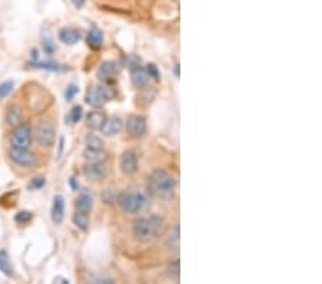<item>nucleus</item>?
Masks as SVG:
<instances>
[{
  "mask_svg": "<svg viewBox=\"0 0 322 284\" xmlns=\"http://www.w3.org/2000/svg\"><path fill=\"white\" fill-rule=\"evenodd\" d=\"M148 191L155 198L162 201H170L176 194V181L165 169H155L148 180Z\"/></svg>",
  "mask_w": 322,
  "mask_h": 284,
  "instance_id": "obj_1",
  "label": "nucleus"
},
{
  "mask_svg": "<svg viewBox=\"0 0 322 284\" xmlns=\"http://www.w3.org/2000/svg\"><path fill=\"white\" fill-rule=\"evenodd\" d=\"M166 222L159 216L137 218L132 225V233L140 243H151L165 233Z\"/></svg>",
  "mask_w": 322,
  "mask_h": 284,
  "instance_id": "obj_2",
  "label": "nucleus"
},
{
  "mask_svg": "<svg viewBox=\"0 0 322 284\" xmlns=\"http://www.w3.org/2000/svg\"><path fill=\"white\" fill-rule=\"evenodd\" d=\"M118 202L120 204L122 210L128 214H140L143 213L148 205H149V198L148 194L139 188H131L123 192H120L118 197Z\"/></svg>",
  "mask_w": 322,
  "mask_h": 284,
  "instance_id": "obj_3",
  "label": "nucleus"
},
{
  "mask_svg": "<svg viewBox=\"0 0 322 284\" xmlns=\"http://www.w3.org/2000/svg\"><path fill=\"white\" fill-rule=\"evenodd\" d=\"M113 91L107 86H92L87 89L86 102L93 108H102L105 103L113 98Z\"/></svg>",
  "mask_w": 322,
  "mask_h": 284,
  "instance_id": "obj_4",
  "label": "nucleus"
},
{
  "mask_svg": "<svg viewBox=\"0 0 322 284\" xmlns=\"http://www.w3.org/2000/svg\"><path fill=\"white\" fill-rule=\"evenodd\" d=\"M32 144V128L29 124L17 125L10 136L12 148H29Z\"/></svg>",
  "mask_w": 322,
  "mask_h": 284,
  "instance_id": "obj_5",
  "label": "nucleus"
},
{
  "mask_svg": "<svg viewBox=\"0 0 322 284\" xmlns=\"http://www.w3.org/2000/svg\"><path fill=\"white\" fill-rule=\"evenodd\" d=\"M9 157L17 167L30 168L36 164V155L29 148H10Z\"/></svg>",
  "mask_w": 322,
  "mask_h": 284,
  "instance_id": "obj_6",
  "label": "nucleus"
},
{
  "mask_svg": "<svg viewBox=\"0 0 322 284\" xmlns=\"http://www.w3.org/2000/svg\"><path fill=\"white\" fill-rule=\"evenodd\" d=\"M54 128L49 122H40L34 128V138L42 147H52L54 144Z\"/></svg>",
  "mask_w": 322,
  "mask_h": 284,
  "instance_id": "obj_7",
  "label": "nucleus"
},
{
  "mask_svg": "<svg viewBox=\"0 0 322 284\" xmlns=\"http://www.w3.org/2000/svg\"><path fill=\"white\" fill-rule=\"evenodd\" d=\"M125 128L131 136H142L146 132V119L140 115H131L126 119Z\"/></svg>",
  "mask_w": 322,
  "mask_h": 284,
  "instance_id": "obj_8",
  "label": "nucleus"
},
{
  "mask_svg": "<svg viewBox=\"0 0 322 284\" xmlns=\"http://www.w3.org/2000/svg\"><path fill=\"white\" fill-rule=\"evenodd\" d=\"M83 175L87 180L99 181V180L106 178L107 168L105 167L103 162H87L83 165Z\"/></svg>",
  "mask_w": 322,
  "mask_h": 284,
  "instance_id": "obj_9",
  "label": "nucleus"
},
{
  "mask_svg": "<svg viewBox=\"0 0 322 284\" xmlns=\"http://www.w3.org/2000/svg\"><path fill=\"white\" fill-rule=\"evenodd\" d=\"M120 169L126 175H132L137 171V155L135 151H125L120 157Z\"/></svg>",
  "mask_w": 322,
  "mask_h": 284,
  "instance_id": "obj_10",
  "label": "nucleus"
},
{
  "mask_svg": "<svg viewBox=\"0 0 322 284\" xmlns=\"http://www.w3.org/2000/svg\"><path fill=\"white\" fill-rule=\"evenodd\" d=\"M119 72H120V66H119L116 62H113V61H106V62H103L101 67H99L98 76H99L101 81L109 82V81H112L116 75H119Z\"/></svg>",
  "mask_w": 322,
  "mask_h": 284,
  "instance_id": "obj_11",
  "label": "nucleus"
},
{
  "mask_svg": "<svg viewBox=\"0 0 322 284\" xmlns=\"http://www.w3.org/2000/svg\"><path fill=\"white\" fill-rule=\"evenodd\" d=\"M65 218V198L62 195H54L52 204V221L54 225H60Z\"/></svg>",
  "mask_w": 322,
  "mask_h": 284,
  "instance_id": "obj_12",
  "label": "nucleus"
},
{
  "mask_svg": "<svg viewBox=\"0 0 322 284\" xmlns=\"http://www.w3.org/2000/svg\"><path fill=\"white\" fill-rule=\"evenodd\" d=\"M123 128V122L122 119L118 117H112V118H106L103 126L101 128L103 135L106 136H113V135H118Z\"/></svg>",
  "mask_w": 322,
  "mask_h": 284,
  "instance_id": "obj_13",
  "label": "nucleus"
},
{
  "mask_svg": "<svg viewBox=\"0 0 322 284\" xmlns=\"http://www.w3.org/2000/svg\"><path fill=\"white\" fill-rule=\"evenodd\" d=\"M131 78H132V82L135 86L137 88H146L148 84H149V75H148V72H146V69H143V67H139L136 66L132 69V72H131Z\"/></svg>",
  "mask_w": 322,
  "mask_h": 284,
  "instance_id": "obj_14",
  "label": "nucleus"
},
{
  "mask_svg": "<svg viewBox=\"0 0 322 284\" xmlns=\"http://www.w3.org/2000/svg\"><path fill=\"white\" fill-rule=\"evenodd\" d=\"M4 121H6V125L10 126V128H16L17 125L22 124V111L20 108L13 105V106H9L6 115H4Z\"/></svg>",
  "mask_w": 322,
  "mask_h": 284,
  "instance_id": "obj_15",
  "label": "nucleus"
},
{
  "mask_svg": "<svg viewBox=\"0 0 322 284\" xmlns=\"http://www.w3.org/2000/svg\"><path fill=\"white\" fill-rule=\"evenodd\" d=\"M75 207H76V211H82V213H86L89 214L93 208V198L90 194L87 192H82L79 194V197L75 201Z\"/></svg>",
  "mask_w": 322,
  "mask_h": 284,
  "instance_id": "obj_16",
  "label": "nucleus"
},
{
  "mask_svg": "<svg viewBox=\"0 0 322 284\" xmlns=\"http://www.w3.org/2000/svg\"><path fill=\"white\" fill-rule=\"evenodd\" d=\"M80 37H82V34L79 31H76V29H62L60 32H59V39H60V42H63L65 45H69V46H72V45H76L79 40H80Z\"/></svg>",
  "mask_w": 322,
  "mask_h": 284,
  "instance_id": "obj_17",
  "label": "nucleus"
},
{
  "mask_svg": "<svg viewBox=\"0 0 322 284\" xmlns=\"http://www.w3.org/2000/svg\"><path fill=\"white\" fill-rule=\"evenodd\" d=\"M106 121V117L103 112L99 111H92L87 117H86V125L90 128V129H101Z\"/></svg>",
  "mask_w": 322,
  "mask_h": 284,
  "instance_id": "obj_18",
  "label": "nucleus"
},
{
  "mask_svg": "<svg viewBox=\"0 0 322 284\" xmlns=\"http://www.w3.org/2000/svg\"><path fill=\"white\" fill-rule=\"evenodd\" d=\"M83 157L87 162H105L107 159V154L102 150H93V148H86L83 152Z\"/></svg>",
  "mask_w": 322,
  "mask_h": 284,
  "instance_id": "obj_19",
  "label": "nucleus"
},
{
  "mask_svg": "<svg viewBox=\"0 0 322 284\" xmlns=\"http://www.w3.org/2000/svg\"><path fill=\"white\" fill-rule=\"evenodd\" d=\"M0 271L6 277H13V266L10 263V257L6 250H0Z\"/></svg>",
  "mask_w": 322,
  "mask_h": 284,
  "instance_id": "obj_20",
  "label": "nucleus"
},
{
  "mask_svg": "<svg viewBox=\"0 0 322 284\" xmlns=\"http://www.w3.org/2000/svg\"><path fill=\"white\" fill-rule=\"evenodd\" d=\"M181 233H179V224H176L172 230H170V234L166 240V247L173 252H178L179 251V238Z\"/></svg>",
  "mask_w": 322,
  "mask_h": 284,
  "instance_id": "obj_21",
  "label": "nucleus"
},
{
  "mask_svg": "<svg viewBox=\"0 0 322 284\" xmlns=\"http://www.w3.org/2000/svg\"><path fill=\"white\" fill-rule=\"evenodd\" d=\"M87 43L93 49H99L103 45V33L99 29H92L87 33Z\"/></svg>",
  "mask_w": 322,
  "mask_h": 284,
  "instance_id": "obj_22",
  "label": "nucleus"
},
{
  "mask_svg": "<svg viewBox=\"0 0 322 284\" xmlns=\"http://www.w3.org/2000/svg\"><path fill=\"white\" fill-rule=\"evenodd\" d=\"M73 224L79 228V230H82V231H86L87 230V225H89V214H86V213H82V211H76L75 214H73Z\"/></svg>",
  "mask_w": 322,
  "mask_h": 284,
  "instance_id": "obj_23",
  "label": "nucleus"
},
{
  "mask_svg": "<svg viewBox=\"0 0 322 284\" xmlns=\"http://www.w3.org/2000/svg\"><path fill=\"white\" fill-rule=\"evenodd\" d=\"M85 142L86 148H93V150H102L103 148V141L95 134L86 135Z\"/></svg>",
  "mask_w": 322,
  "mask_h": 284,
  "instance_id": "obj_24",
  "label": "nucleus"
},
{
  "mask_svg": "<svg viewBox=\"0 0 322 284\" xmlns=\"http://www.w3.org/2000/svg\"><path fill=\"white\" fill-rule=\"evenodd\" d=\"M166 274L169 279L173 280H179V276H181V261L179 260H175L172 261L168 268H166Z\"/></svg>",
  "mask_w": 322,
  "mask_h": 284,
  "instance_id": "obj_25",
  "label": "nucleus"
},
{
  "mask_svg": "<svg viewBox=\"0 0 322 284\" xmlns=\"http://www.w3.org/2000/svg\"><path fill=\"white\" fill-rule=\"evenodd\" d=\"M83 115V109H82V106H73L72 108V111H70V114H69V117H66V121H70V124H76V122H79L80 121V118Z\"/></svg>",
  "mask_w": 322,
  "mask_h": 284,
  "instance_id": "obj_26",
  "label": "nucleus"
},
{
  "mask_svg": "<svg viewBox=\"0 0 322 284\" xmlns=\"http://www.w3.org/2000/svg\"><path fill=\"white\" fill-rule=\"evenodd\" d=\"M32 66L39 67V69H46V70H63L65 67L59 63H53V62H36L34 61Z\"/></svg>",
  "mask_w": 322,
  "mask_h": 284,
  "instance_id": "obj_27",
  "label": "nucleus"
},
{
  "mask_svg": "<svg viewBox=\"0 0 322 284\" xmlns=\"http://www.w3.org/2000/svg\"><path fill=\"white\" fill-rule=\"evenodd\" d=\"M13 81H4L0 84V98H6L13 91Z\"/></svg>",
  "mask_w": 322,
  "mask_h": 284,
  "instance_id": "obj_28",
  "label": "nucleus"
},
{
  "mask_svg": "<svg viewBox=\"0 0 322 284\" xmlns=\"http://www.w3.org/2000/svg\"><path fill=\"white\" fill-rule=\"evenodd\" d=\"M32 218H33L32 213H29V211H20V213H17L16 214L15 221H16L17 224H27V222H30Z\"/></svg>",
  "mask_w": 322,
  "mask_h": 284,
  "instance_id": "obj_29",
  "label": "nucleus"
},
{
  "mask_svg": "<svg viewBox=\"0 0 322 284\" xmlns=\"http://www.w3.org/2000/svg\"><path fill=\"white\" fill-rule=\"evenodd\" d=\"M45 184H46V180L43 177H36L29 183V188L30 189H40L42 187H45Z\"/></svg>",
  "mask_w": 322,
  "mask_h": 284,
  "instance_id": "obj_30",
  "label": "nucleus"
},
{
  "mask_svg": "<svg viewBox=\"0 0 322 284\" xmlns=\"http://www.w3.org/2000/svg\"><path fill=\"white\" fill-rule=\"evenodd\" d=\"M78 92H79V88L76 85H69L68 88H66V92H65V98H66V100H72L76 96Z\"/></svg>",
  "mask_w": 322,
  "mask_h": 284,
  "instance_id": "obj_31",
  "label": "nucleus"
},
{
  "mask_svg": "<svg viewBox=\"0 0 322 284\" xmlns=\"http://www.w3.org/2000/svg\"><path fill=\"white\" fill-rule=\"evenodd\" d=\"M118 194L115 192V189H106L105 195H103V200L106 201L107 204H113L115 201H118Z\"/></svg>",
  "mask_w": 322,
  "mask_h": 284,
  "instance_id": "obj_32",
  "label": "nucleus"
},
{
  "mask_svg": "<svg viewBox=\"0 0 322 284\" xmlns=\"http://www.w3.org/2000/svg\"><path fill=\"white\" fill-rule=\"evenodd\" d=\"M146 72H148L149 78H152V79H155V81H159V78H161V73H159L158 67L155 66L153 63H149V65L146 66Z\"/></svg>",
  "mask_w": 322,
  "mask_h": 284,
  "instance_id": "obj_33",
  "label": "nucleus"
},
{
  "mask_svg": "<svg viewBox=\"0 0 322 284\" xmlns=\"http://www.w3.org/2000/svg\"><path fill=\"white\" fill-rule=\"evenodd\" d=\"M43 48H45V52H48L49 55H52V53L54 52V48H53V45L51 43V40H46L45 45H43Z\"/></svg>",
  "mask_w": 322,
  "mask_h": 284,
  "instance_id": "obj_34",
  "label": "nucleus"
},
{
  "mask_svg": "<svg viewBox=\"0 0 322 284\" xmlns=\"http://www.w3.org/2000/svg\"><path fill=\"white\" fill-rule=\"evenodd\" d=\"M70 1H72V4H73L75 7H78V9L83 7L86 4V0H70Z\"/></svg>",
  "mask_w": 322,
  "mask_h": 284,
  "instance_id": "obj_35",
  "label": "nucleus"
},
{
  "mask_svg": "<svg viewBox=\"0 0 322 284\" xmlns=\"http://www.w3.org/2000/svg\"><path fill=\"white\" fill-rule=\"evenodd\" d=\"M54 282H62V283H69V280H66V279H60V277H56V279H54Z\"/></svg>",
  "mask_w": 322,
  "mask_h": 284,
  "instance_id": "obj_36",
  "label": "nucleus"
},
{
  "mask_svg": "<svg viewBox=\"0 0 322 284\" xmlns=\"http://www.w3.org/2000/svg\"><path fill=\"white\" fill-rule=\"evenodd\" d=\"M175 73H176V76H179V66H178V65L175 67Z\"/></svg>",
  "mask_w": 322,
  "mask_h": 284,
  "instance_id": "obj_37",
  "label": "nucleus"
}]
</instances>
